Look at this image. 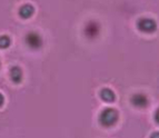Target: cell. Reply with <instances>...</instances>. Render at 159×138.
Here are the masks:
<instances>
[{
  "instance_id": "12",
  "label": "cell",
  "mask_w": 159,
  "mask_h": 138,
  "mask_svg": "<svg viewBox=\"0 0 159 138\" xmlns=\"http://www.w3.org/2000/svg\"><path fill=\"white\" fill-rule=\"evenodd\" d=\"M150 138H159V131H155V133L151 134Z\"/></svg>"
},
{
  "instance_id": "8",
  "label": "cell",
  "mask_w": 159,
  "mask_h": 138,
  "mask_svg": "<svg viewBox=\"0 0 159 138\" xmlns=\"http://www.w3.org/2000/svg\"><path fill=\"white\" fill-rule=\"evenodd\" d=\"M10 78L15 84H19L22 80V70L19 67L13 66L10 69Z\"/></svg>"
},
{
  "instance_id": "10",
  "label": "cell",
  "mask_w": 159,
  "mask_h": 138,
  "mask_svg": "<svg viewBox=\"0 0 159 138\" xmlns=\"http://www.w3.org/2000/svg\"><path fill=\"white\" fill-rule=\"evenodd\" d=\"M155 122L159 125V108L157 109L156 113H155Z\"/></svg>"
},
{
  "instance_id": "1",
  "label": "cell",
  "mask_w": 159,
  "mask_h": 138,
  "mask_svg": "<svg viewBox=\"0 0 159 138\" xmlns=\"http://www.w3.org/2000/svg\"><path fill=\"white\" fill-rule=\"evenodd\" d=\"M119 119V114L114 108H105L99 114V122L102 127H114Z\"/></svg>"
},
{
  "instance_id": "6",
  "label": "cell",
  "mask_w": 159,
  "mask_h": 138,
  "mask_svg": "<svg viewBox=\"0 0 159 138\" xmlns=\"http://www.w3.org/2000/svg\"><path fill=\"white\" fill-rule=\"evenodd\" d=\"M100 98L102 99L105 103H114L115 99H116V95H115V93L111 89L103 88L100 91Z\"/></svg>"
},
{
  "instance_id": "3",
  "label": "cell",
  "mask_w": 159,
  "mask_h": 138,
  "mask_svg": "<svg viewBox=\"0 0 159 138\" xmlns=\"http://www.w3.org/2000/svg\"><path fill=\"white\" fill-rule=\"evenodd\" d=\"M131 105L135 106L136 108H146L148 106L149 104V100H148V97H147L145 94H141V93H138V94H135V95L131 96Z\"/></svg>"
},
{
  "instance_id": "4",
  "label": "cell",
  "mask_w": 159,
  "mask_h": 138,
  "mask_svg": "<svg viewBox=\"0 0 159 138\" xmlns=\"http://www.w3.org/2000/svg\"><path fill=\"white\" fill-rule=\"evenodd\" d=\"M138 28L139 30L143 32H152L156 30L157 28V24L155 21L154 19H150V18H143L140 19L137 24Z\"/></svg>"
},
{
  "instance_id": "7",
  "label": "cell",
  "mask_w": 159,
  "mask_h": 138,
  "mask_svg": "<svg viewBox=\"0 0 159 138\" xmlns=\"http://www.w3.org/2000/svg\"><path fill=\"white\" fill-rule=\"evenodd\" d=\"M34 6H31L30 3H26V5L21 6L20 7V9H19V15H20V17L21 18H30V17L34 15Z\"/></svg>"
},
{
  "instance_id": "2",
  "label": "cell",
  "mask_w": 159,
  "mask_h": 138,
  "mask_svg": "<svg viewBox=\"0 0 159 138\" xmlns=\"http://www.w3.org/2000/svg\"><path fill=\"white\" fill-rule=\"evenodd\" d=\"M25 40L28 47H30L31 49H38L43 46V38L39 34L34 31H30L29 34H27Z\"/></svg>"
},
{
  "instance_id": "9",
  "label": "cell",
  "mask_w": 159,
  "mask_h": 138,
  "mask_svg": "<svg viewBox=\"0 0 159 138\" xmlns=\"http://www.w3.org/2000/svg\"><path fill=\"white\" fill-rule=\"evenodd\" d=\"M11 44V39L9 36L7 34H2V36H0V48L1 49H6V48H8Z\"/></svg>"
},
{
  "instance_id": "5",
  "label": "cell",
  "mask_w": 159,
  "mask_h": 138,
  "mask_svg": "<svg viewBox=\"0 0 159 138\" xmlns=\"http://www.w3.org/2000/svg\"><path fill=\"white\" fill-rule=\"evenodd\" d=\"M100 31V26L96 21H89L85 27V34L88 38H96Z\"/></svg>"
},
{
  "instance_id": "11",
  "label": "cell",
  "mask_w": 159,
  "mask_h": 138,
  "mask_svg": "<svg viewBox=\"0 0 159 138\" xmlns=\"http://www.w3.org/2000/svg\"><path fill=\"white\" fill-rule=\"evenodd\" d=\"M3 103H5V97H3L2 94H0V107L2 106Z\"/></svg>"
}]
</instances>
